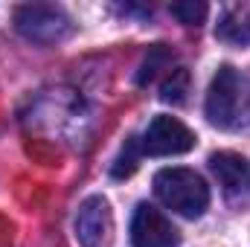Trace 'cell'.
Here are the masks:
<instances>
[{"label":"cell","mask_w":250,"mask_h":247,"mask_svg":"<svg viewBox=\"0 0 250 247\" xmlns=\"http://www.w3.org/2000/svg\"><path fill=\"white\" fill-rule=\"evenodd\" d=\"M192 148H195V134L181 120L166 117V114L154 117L140 140L143 157L146 154L148 157H172V154H187Z\"/></svg>","instance_id":"obj_4"},{"label":"cell","mask_w":250,"mask_h":247,"mask_svg":"<svg viewBox=\"0 0 250 247\" xmlns=\"http://www.w3.org/2000/svg\"><path fill=\"white\" fill-rule=\"evenodd\" d=\"M215 38H218V41H224V44L248 47V44H250V9H248V6H239V9L224 12V15L218 18Z\"/></svg>","instance_id":"obj_8"},{"label":"cell","mask_w":250,"mask_h":247,"mask_svg":"<svg viewBox=\"0 0 250 247\" xmlns=\"http://www.w3.org/2000/svg\"><path fill=\"white\" fill-rule=\"evenodd\" d=\"M181 23H187V26H198L204 18H207V3H195V0H187V3H172V9H169Z\"/></svg>","instance_id":"obj_11"},{"label":"cell","mask_w":250,"mask_h":247,"mask_svg":"<svg viewBox=\"0 0 250 247\" xmlns=\"http://www.w3.org/2000/svg\"><path fill=\"white\" fill-rule=\"evenodd\" d=\"M250 117V79L221 64L207 90V120L215 128H239Z\"/></svg>","instance_id":"obj_1"},{"label":"cell","mask_w":250,"mask_h":247,"mask_svg":"<svg viewBox=\"0 0 250 247\" xmlns=\"http://www.w3.org/2000/svg\"><path fill=\"white\" fill-rule=\"evenodd\" d=\"M178 230L172 227V221L148 206V204H140L134 209V218H131V245L134 247H178Z\"/></svg>","instance_id":"obj_6"},{"label":"cell","mask_w":250,"mask_h":247,"mask_svg":"<svg viewBox=\"0 0 250 247\" xmlns=\"http://www.w3.org/2000/svg\"><path fill=\"white\" fill-rule=\"evenodd\" d=\"M15 26L18 32L32 41V44H59L70 35L73 23L59 6L47 3H26L15 12Z\"/></svg>","instance_id":"obj_3"},{"label":"cell","mask_w":250,"mask_h":247,"mask_svg":"<svg viewBox=\"0 0 250 247\" xmlns=\"http://www.w3.org/2000/svg\"><path fill=\"white\" fill-rule=\"evenodd\" d=\"M187 90H189V73L187 70H172V76L160 87V99L172 102V105H181L187 99Z\"/></svg>","instance_id":"obj_9"},{"label":"cell","mask_w":250,"mask_h":247,"mask_svg":"<svg viewBox=\"0 0 250 247\" xmlns=\"http://www.w3.org/2000/svg\"><path fill=\"white\" fill-rule=\"evenodd\" d=\"M209 169H212V175L218 178L221 189L230 198H239V195L250 192V163L242 154H236V151H215L209 157Z\"/></svg>","instance_id":"obj_7"},{"label":"cell","mask_w":250,"mask_h":247,"mask_svg":"<svg viewBox=\"0 0 250 247\" xmlns=\"http://www.w3.org/2000/svg\"><path fill=\"white\" fill-rule=\"evenodd\" d=\"M114 233L111 204L102 195H90L76 212V239L82 247H108Z\"/></svg>","instance_id":"obj_5"},{"label":"cell","mask_w":250,"mask_h":247,"mask_svg":"<svg viewBox=\"0 0 250 247\" xmlns=\"http://www.w3.org/2000/svg\"><path fill=\"white\" fill-rule=\"evenodd\" d=\"M154 195L184 218H201L209 206V186L198 172L184 166L160 169L154 175Z\"/></svg>","instance_id":"obj_2"},{"label":"cell","mask_w":250,"mask_h":247,"mask_svg":"<svg viewBox=\"0 0 250 247\" xmlns=\"http://www.w3.org/2000/svg\"><path fill=\"white\" fill-rule=\"evenodd\" d=\"M143 157V151H140V140L137 137H131V140H125V148H123V154L114 160V178H128V175H134V169H137V160Z\"/></svg>","instance_id":"obj_10"}]
</instances>
